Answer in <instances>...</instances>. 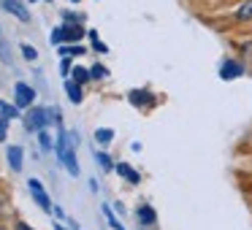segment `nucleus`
<instances>
[{
  "label": "nucleus",
  "mask_w": 252,
  "mask_h": 230,
  "mask_svg": "<svg viewBox=\"0 0 252 230\" xmlns=\"http://www.w3.org/2000/svg\"><path fill=\"white\" fill-rule=\"evenodd\" d=\"M55 152L57 160L63 163V168L71 176H79V163H76V133L71 130H60L55 141Z\"/></svg>",
  "instance_id": "nucleus-1"
},
{
  "label": "nucleus",
  "mask_w": 252,
  "mask_h": 230,
  "mask_svg": "<svg viewBox=\"0 0 252 230\" xmlns=\"http://www.w3.org/2000/svg\"><path fill=\"white\" fill-rule=\"evenodd\" d=\"M55 122V109H46V106H30L28 114H25V130L38 133L46 125Z\"/></svg>",
  "instance_id": "nucleus-2"
},
{
  "label": "nucleus",
  "mask_w": 252,
  "mask_h": 230,
  "mask_svg": "<svg viewBox=\"0 0 252 230\" xmlns=\"http://www.w3.org/2000/svg\"><path fill=\"white\" fill-rule=\"evenodd\" d=\"M84 35H87V30L82 28V22H73V25H60V28H55V30H52V35H49V41L55 46H60V44H79Z\"/></svg>",
  "instance_id": "nucleus-3"
},
{
  "label": "nucleus",
  "mask_w": 252,
  "mask_h": 230,
  "mask_svg": "<svg viewBox=\"0 0 252 230\" xmlns=\"http://www.w3.org/2000/svg\"><path fill=\"white\" fill-rule=\"evenodd\" d=\"M244 62L236 60V57H228V60H222V65H220V79L222 82H233V79L244 76Z\"/></svg>",
  "instance_id": "nucleus-4"
},
{
  "label": "nucleus",
  "mask_w": 252,
  "mask_h": 230,
  "mask_svg": "<svg viewBox=\"0 0 252 230\" xmlns=\"http://www.w3.org/2000/svg\"><path fill=\"white\" fill-rule=\"evenodd\" d=\"M14 103H17L19 109H30V106L35 103V89L25 82H17L14 84Z\"/></svg>",
  "instance_id": "nucleus-5"
},
{
  "label": "nucleus",
  "mask_w": 252,
  "mask_h": 230,
  "mask_svg": "<svg viewBox=\"0 0 252 230\" xmlns=\"http://www.w3.org/2000/svg\"><path fill=\"white\" fill-rule=\"evenodd\" d=\"M28 190H30V195H33L35 206H38L41 211H46V214H49V211H52V201H49V195H46L44 184H41L38 179H30V181H28Z\"/></svg>",
  "instance_id": "nucleus-6"
},
{
  "label": "nucleus",
  "mask_w": 252,
  "mask_h": 230,
  "mask_svg": "<svg viewBox=\"0 0 252 230\" xmlns=\"http://www.w3.org/2000/svg\"><path fill=\"white\" fill-rule=\"evenodd\" d=\"M0 8L6 14H11V17H17L19 22H30V11L22 0H0Z\"/></svg>",
  "instance_id": "nucleus-7"
},
{
  "label": "nucleus",
  "mask_w": 252,
  "mask_h": 230,
  "mask_svg": "<svg viewBox=\"0 0 252 230\" xmlns=\"http://www.w3.org/2000/svg\"><path fill=\"white\" fill-rule=\"evenodd\" d=\"M136 219L144 225V228H152V225H158V211H155L149 203H141V206L136 208Z\"/></svg>",
  "instance_id": "nucleus-8"
},
{
  "label": "nucleus",
  "mask_w": 252,
  "mask_h": 230,
  "mask_svg": "<svg viewBox=\"0 0 252 230\" xmlns=\"http://www.w3.org/2000/svg\"><path fill=\"white\" fill-rule=\"evenodd\" d=\"M6 160H8V168H11L14 173H19V171H22V160H25V149L17 146V144L8 146L6 149Z\"/></svg>",
  "instance_id": "nucleus-9"
},
{
  "label": "nucleus",
  "mask_w": 252,
  "mask_h": 230,
  "mask_svg": "<svg viewBox=\"0 0 252 230\" xmlns=\"http://www.w3.org/2000/svg\"><path fill=\"white\" fill-rule=\"evenodd\" d=\"M233 22L236 25H252V0H241L233 11Z\"/></svg>",
  "instance_id": "nucleus-10"
},
{
  "label": "nucleus",
  "mask_w": 252,
  "mask_h": 230,
  "mask_svg": "<svg viewBox=\"0 0 252 230\" xmlns=\"http://www.w3.org/2000/svg\"><path fill=\"white\" fill-rule=\"evenodd\" d=\"M114 171L127 181V184H138V181H141V173H138L136 168H130L127 163H117V165H114Z\"/></svg>",
  "instance_id": "nucleus-11"
},
{
  "label": "nucleus",
  "mask_w": 252,
  "mask_h": 230,
  "mask_svg": "<svg viewBox=\"0 0 252 230\" xmlns=\"http://www.w3.org/2000/svg\"><path fill=\"white\" fill-rule=\"evenodd\" d=\"M65 95H68V100H71V103H82L84 100V89H82V84L79 82H73V79H68L65 82Z\"/></svg>",
  "instance_id": "nucleus-12"
},
{
  "label": "nucleus",
  "mask_w": 252,
  "mask_h": 230,
  "mask_svg": "<svg viewBox=\"0 0 252 230\" xmlns=\"http://www.w3.org/2000/svg\"><path fill=\"white\" fill-rule=\"evenodd\" d=\"M130 103L136 106V109H141V106H149L152 103V92H147V89H130Z\"/></svg>",
  "instance_id": "nucleus-13"
},
{
  "label": "nucleus",
  "mask_w": 252,
  "mask_h": 230,
  "mask_svg": "<svg viewBox=\"0 0 252 230\" xmlns=\"http://www.w3.org/2000/svg\"><path fill=\"white\" fill-rule=\"evenodd\" d=\"M19 106L17 103H6V100H0V119H6V122H11V119H19Z\"/></svg>",
  "instance_id": "nucleus-14"
},
{
  "label": "nucleus",
  "mask_w": 252,
  "mask_h": 230,
  "mask_svg": "<svg viewBox=\"0 0 252 230\" xmlns=\"http://www.w3.org/2000/svg\"><path fill=\"white\" fill-rule=\"evenodd\" d=\"M57 52H60V57H82V55H87V49H84L82 44H60Z\"/></svg>",
  "instance_id": "nucleus-15"
},
{
  "label": "nucleus",
  "mask_w": 252,
  "mask_h": 230,
  "mask_svg": "<svg viewBox=\"0 0 252 230\" xmlns=\"http://www.w3.org/2000/svg\"><path fill=\"white\" fill-rule=\"evenodd\" d=\"M95 141H98L100 146H109V144L114 141V130H111V127H98V130H95Z\"/></svg>",
  "instance_id": "nucleus-16"
},
{
  "label": "nucleus",
  "mask_w": 252,
  "mask_h": 230,
  "mask_svg": "<svg viewBox=\"0 0 252 230\" xmlns=\"http://www.w3.org/2000/svg\"><path fill=\"white\" fill-rule=\"evenodd\" d=\"M0 62L11 65V46H8V41H6V35H3V30H0Z\"/></svg>",
  "instance_id": "nucleus-17"
},
{
  "label": "nucleus",
  "mask_w": 252,
  "mask_h": 230,
  "mask_svg": "<svg viewBox=\"0 0 252 230\" xmlns=\"http://www.w3.org/2000/svg\"><path fill=\"white\" fill-rule=\"evenodd\" d=\"M71 79H73V82H79V84L84 87V84H87L93 76H90V68H82V65H76V68L71 71Z\"/></svg>",
  "instance_id": "nucleus-18"
},
{
  "label": "nucleus",
  "mask_w": 252,
  "mask_h": 230,
  "mask_svg": "<svg viewBox=\"0 0 252 230\" xmlns=\"http://www.w3.org/2000/svg\"><path fill=\"white\" fill-rule=\"evenodd\" d=\"M38 146L44 149V152H52V149H55V141H52V136L46 133V127L38 130Z\"/></svg>",
  "instance_id": "nucleus-19"
},
{
  "label": "nucleus",
  "mask_w": 252,
  "mask_h": 230,
  "mask_svg": "<svg viewBox=\"0 0 252 230\" xmlns=\"http://www.w3.org/2000/svg\"><path fill=\"white\" fill-rule=\"evenodd\" d=\"M103 214H106V219H109V228L111 230H125V228H122V222L117 219V214L111 211V206H103Z\"/></svg>",
  "instance_id": "nucleus-20"
},
{
  "label": "nucleus",
  "mask_w": 252,
  "mask_h": 230,
  "mask_svg": "<svg viewBox=\"0 0 252 230\" xmlns=\"http://www.w3.org/2000/svg\"><path fill=\"white\" fill-rule=\"evenodd\" d=\"M95 160H98V165L103 171H114V160H111L106 152H95Z\"/></svg>",
  "instance_id": "nucleus-21"
},
{
  "label": "nucleus",
  "mask_w": 252,
  "mask_h": 230,
  "mask_svg": "<svg viewBox=\"0 0 252 230\" xmlns=\"http://www.w3.org/2000/svg\"><path fill=\"white\" fill-rule=\"evenodd\" d=\"M90 76H93L95 82H100V79H106V76H109V68H106V65H100V62H95V65L90 68Z\"/></svg>",
  "instance_id": "nucleus-22"
},
{
  "label": "nucleus",
  "mask_w": 252,
  "mask_h": 230,
  "mask_svg": "<svg viewBox=\"0 0 252 230\" xmlns=\"http://www.w3.org/2000/svg\"><path fill=\"white\" fill-rule=\"evenodd\" d=\"M87 35H90V41H93V49H95V52H103V55L109 52V46H106L103 41L98 38V33H95V30H87Z\"/></svg>",
  "instance_id": "nucleus-23"
},
{
  "label": "nucleus",
  "mask_w": 252,
  "mask_h": 230,
  "mask_svg": "<svg viewBox=\"0 0 252 230\" xmlns=\"http://www.w3.org/2000/svg\"><path fill=\"white\" fill-rule=\"evenodd\" d=\"M19 49H22V57H25L28 62H35V60H38V52H35V46H30V44H22Z\"/></svg>",
  "instance_id": "nucleus-24"
},
{
  "label": "nucleus",
  "mask_w": 252,
  "mask_h": 230,
  "mask_svg": "<svg viewBox=\"0 0 252 230\" xmlns=\"http://www.w3.org/2000/svg\"><path fill=\"white\" fill-rule=\"evenodd\" d=\"M239 52L247 57V60H252V35H250V38H244V41L239 44Z\"/></svg>",
  "instance_id": "nucleus-25"
},
{
  "label": "nucleus",
  "mask_w": 252,
  "mask_h": 230,
  "mask_svg": "<svg viewBox=\"0 0 252 230\" xmlns=\"http://www.w3.org/2000/svg\"><path fill=\"white\" fill-rule=\"evenodd\" d=\"M60 71L65 73V76H71V71H73V68H71V57H63V62H60Z\"/></svg>",
  "instance_id": "nucleus-26"
},
{
  "label": "nucleus",
  "mask_w": 252,
  "mask_h": 230,
  "mask_svg": "<svg viewBox=\"0 0 252 230\" xmlns=\"http://www.w3.org/2000/svg\"><path fill=\"white\" fill-rule=\"evenodd\" d=\"M6 133H8V122L0 119V141H6Z\"/></svg>",
  "instance_id": "nucleus-27"
},
{
  "label": "nucleus",
  "mask_w": 252,
  "mask_h": 230,
  "mask_svg": "<svg viewBox=\"0 0 252 230\" xmlns=\"http://www.w3.org/2000/svg\"><path fill=\"white\" fill-rule=\"evenodd\" d=\"M52 211H55V214H57V217H60V219H68V217H65V211H63L60 206H52Z\"/></svg>",
  "instance_id": "nucleus-28"
},
{
  "label": "nucleus",
  "mask_w": 252,
  "mask_h": 230,
  "mask_svg": "<svg viewBox=\"0 0 252 230\" xmlns=\"http://www.w3.org/2000/svg\"><path fill=\"white\" fill-rule=\"evenodd\" d=\"M14 230H33V228H30L28 222H17V225H14Z\"/></svg>",
  "instance_id": "nucleus-29"
},
{
  "label": "nucleus",
  "mask_w": 252,
  "mask_h": 230,
  "mask_svg": "<svg viewBox=\"0 0 252 230\" xmlns=\"http://www.w3.org/2000/svg\"><path fill=\"white\" fill-rule=\"evenodd\" d=\"M55 230H65V228H63V225H55Z\"/></svg>",
  "instance_id": "nucleus-30"
},
{
  "label": "nucleus",
  "mask_w": 252,
  "mask_h": 230,
  "mask_svg": "<svg viewBox=\"0 0 252 230\" xmlns=\"http://www.w3.org/2000/svg\"><path fill=\"white\" fill-rule=\"evenodd\" d=\"M73 3H79V0H73Z\"/></svg>",
  "instance_id": "nucleus-31"
},
{
  "label": "nucleus",
  "mask_w": 252,
  "mask_h": 230,
  "mask_svg": "<svg viewBox=\"0 0 252 230\" xmlns=\"http://www.w3.org/2000/svg\"><path fill=\"white\" fill-rule=\"evenodd\" d=\"M33 3H35V0H33Z\"/></svg>",
  "instance_id": "nucleus-32"
},
{
  "label": "nucleus",
  "mask_w": 252,
  "mask_h": 230,
  "mask_svg": "<svg viewBox=\"0 0 252 230\" xmlns=\"http://www.w3.org/2000/svg\"><path fill=\"white\" fill-rule=\"evenodd\" d=\"M0 230H3V228H0Z\"/></svg>",
  "instance_id": "nucleus-33"
}]
</instances>
